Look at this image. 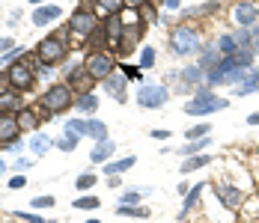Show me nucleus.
Listing matches in <instances>:
<instances>
[{"label": "nucleus", "mask_w": 259, "mask_h": 223, "mask_svg": "<svg viewBox=\"0 0 259 223\" xmlns=\"http://www.w3.org/2000/svg\"><path fill=\"white\" fill-rule=\"evenodd\" d=\"M170 48H173L176 57H194V54L203 51V39H200V33L194 27L176 24L170 30Z\"/></svg>", "instance_id": "1"}, {"label": "nucleus", "mask_w": 259, "mask_h": 223, "mask_svg": "<svg viewBox=\"0 0 259 223\" xmlns=\"http://www.w3.org/2000/svg\"><path fill=\"white\" fill-rule=\"evenodd\" d=\"M197 96L185 104V113L188 116H206V113H214V110H227V104L230 101L221 99V96H214L211 90H208V83H203L200 90H194Z\"/></svg>", "instance_id": "2"}, {"label": "nucleus", "mask_w": 259, "mask_h": 223, "mask_svg": "<svg viewBox=\"0 0 259 223\" xmlns=\"http://www.w3.org/2000/svg\"><path fill=\"white\" fill-rule=\"evenodd\" d=\"M66 36H72V33H69V27H63L60 33H54V36H45V39L39 42L36 54L45 60V66L63 63V60L69 57V42H66Z\"/></svg>", "instance_id": "3"}, {"label": "nucleus", "mask_w": 259, "mask_h": 223, "mask_svg": "<svg viewBox=\"0 0 259 223\" xmlns=\"http://www.w3.org/2000/svg\"><path fill=\"white\" fill-rule=\"evenodd\" d=\"M39 104H42L48 113H63V110H69V107L75 104V90H72L69 83H54V86H48V90L42 93Z\"/></svg>", "instance_id": "4"}, {"label": "nucleus", "mask_w": 259, "mask_h": 223, "mask_svg": "<svg viewBox=\"0 0 259 223\" xmlns=\"http://www.w3.org/2000/svg\"><path fill=\"white\" fill-rule=\"evenodd\" d=\"M83 69L93 74L96 80H107L119 66H116V57H113L110 51H90L87 60H83Z\"/></svg>", "instance_id": "5"}, {"label": "nucleus", "mask_w": 259, "mask_h": 223, "mask_svg": "<svg viewBox=\"0 0 259 223\" xmlns=\"http://www.w3.org/2000/svg\"><path fill=\"white\" fill-rule=\"evenodd\" d=\"M96 24H99V15H96L93 9H87V6L75 9V12H72V18H69V33L78 39L75 45H87V36L96 30Z\"/></svg>", "instance_id": "6"}, {"label": "nucleus", "mask_w": 259, "mask_h": 223, "mask_svg": "<svg viewBox=\"0 0 259 223\" xmlns=\"http://www.w3.org/2000/svg\"><path fill=\"white\" fill-rule=\"evenodd\" d=\"M6 77H9V86H12V90H21V93H30V90L36 86V72L27 66L24 60L9 63V66H6Z\"/></svg>", "instance_id": "7"}, {"label": "nucleus", "mask_w": 259, "mask_h": 223, "mask_svg": "<svg viewBox=\"0 0 259 223\" xmlns=\"http://www.w3.org/2000/svg\"><path fill=\"white\" fill-rule=\"evenodd\" d=\"M170 101V90L161 86V83H140L137 90V104L146 107V110H158Z\"/></svg>", "instance_id": "8"}, {"label": "nucleus", "mask_w": 259, "mask_h": 223, "mask_svg": "<svg viewBox=\"0 0 259 223\" xmlns=\"http://www.w3.org/2000/svg\"><path fill=\"white\" fill-rule=\"evenodd\" d=\"M15 119H18V128L21 131H36L42 125V119H54V113H48L42 104H36V107H21L15 113Z\"/></svg>", "instance_id": "9"}, {"label": "nucleus", "mask_w": 259, "mask_h": 223, "mask_svg": "<svg viewBox=\"0 0 259 223\" xmlns=\"http://www.w3.org/2000/svg\"><path fill=\"white\" fill-rule=\"evenodd\" d=\"M214 194H218L221 205H224L227 211H238V208H241V202H244L241 188L233 185V182H218V185H214Z\"/></svg>", "instance_id": "10"}, {"label": "nucleus", "mask_w": 259, "mask_h": 223, "mask_svg": "<svg viewBox=\"0 0 259 223\" xmlns=\"http://www.w3.org/2000/svg\"><path fill=\"white\" fill-rule=\"evenodd\" d=\"M233 21L238 27H253L259 21V3H253V0H241V3H235L233 6Z\"/></svg>", "instance_id": "11"}, {"label": "nucleus", "mask_w": 259, "mask_h": 223, "mask_svg": "<svg viewBox=\"0 0 259 223\" xmlns=\"http://www.w3.org/2000/svg\"><path fill=\"white\" fill-rule=\"evenodd\" d=\"M140 36H143V21H140V24H128L125 27V30H122V39H119V45H116L119 57H128L131 51L137 48Z\"/></svg>", "instance_id": "12"}, {"label": "nucleus", "mask_w": 259, "mask_h": 223, "mask_svg": "<svg viewBox=\"0 0 259 223\" xmlns=\"http://www.w3.org/2000/svg\"><path fill=\"white\" fill-rule=\"evenodd\" d=\"M21 107H24V101H21V90H0V113L15 116Z\"/></svg>", "instance_id": "13"}, {"label": "nucleus", "mask_w": 259, "mask_h": 223, "mask_svg": "<svg viewBox=\"0 0 259 223\" xmlns=\"http://www.w3.org/2000/svg\"><path fill=\"white\" fill-rule=\"evenodd\" d=\"M104 30H107V45H119V39H122V30H125V21H122V12H116V15H107L102 21Z\"/></svg>", "instance_id": "14"}, {"label": "nucleus", "mask_w": 259, "mask_h": 223, "mask_svg": "<svg viewBox=\"0 0 259 223\" xmlns=\"http://www.w3.org/2000/svg\"><path fill=\"white\" fill-rule=\"evenodd\" d=\"M208 182H197V185H191V191L185 194V202H182V211H179V220H185L197 205H200V197H203V191H206Z\"/></svg>", "instance_id": "15"}, {"label": "nucleus", "mask_w": 259, "mask_h": 223, "mask_svg": "<svg viewBox=\"0 0 259 223\" xmlns=\"http://www.w3.org/2000/svg\"><path fill=\"white\" fill-rule=\"evenodd\" d=\"M102 83H104V90H107V93H110L116 101H125V99H128V96H125V90H128V77H125V74H116V72H113L107 80H102Z\"/></svg>", "instance_id": "16"}, {"label": "nucleus", "mask_w": 259, "mask_h": 223, "mask_svg": "<svg viewBox=\"0 0 259 223\" xmlns=\"http://www.w3.org/2000/svg\"><path fill=\"white\" fill-rule=\"evenodd\" d=\"M18 134H21L18 119L9 113H0V143H12V140H18Z\"/></svg>", "instance_id": "17"}, {"label": "nucleus", "mask_w": 259, "mask_h": 223, "mask_svg": "<svg viewBox=\"0 0 259 223\" xmlns=\"http://www.w3.org/2000/svg\"><path fill=\"white\" fill-rule=\"evenodd\" d=\"M179 77L185 80L188 90H200V86L206 83V69H200V63H197V66H185Z\"/></svg>", "instance_id": "18"}, {"label": "nucleus", "mask_w": 259, "mask_h": 223, "mask_svg": "<svg viewBox=\"0 0 259 223\" xmlns=\"http://www.w3.org/2000/svg\"><path fill=\"white\" fill-rule=\"evenodd\" d=\"M60 15H63V9L54 6V3H48V6H36V12H33V24L45 27V24H51V21H57Z\"/></svg>", "instance_id": "19"}, {"label": "nucleus", "mask_w": 259, "mask_h": 223, "mask_svg": "<svg viewBox=\"0 0 259 223\" xmlns=\"http://www.w3.org/2000/svg\"><path fill=\"white\" fill-rule=\"evenodd\" d=\"M122 6H125V0H93V12L99 15V21H104L107 15L122 12Z\"/></svg>", "instance_id": "20"}, {"label": "nucleus", "mask_w": 259, "mask_h": 223, "mask_svg": "<svg viewBox=\"0 0 259 223\" xmlns=\"http://www.w3.org/2000/svg\"><path fill=\"white\" fill-rule=\"evenodd\" d=\"M113 152H116V143L107 137V140H102V143H96L93 155H90V161H93V164H107V161L113 158Z\"/></svg>", "instance_id": "21"}, {"label": "nucleus", "mask_w": 259, "mask_h": 223, "mask_svg": "<svg viewBox=\"0 0 259 223\" xmlns=\"http://www.w3.org/2000/svg\"><path fill=\"white\" fill-rule=\"evenodd\" d=\"M218 9H221V3L206 0V3H200V6H191V9H185V12H182V18H211Z\"/></svg>", "instance_id": "22"}, {"label": "nucleus", "mask_w": 259, "mask_h": 223, "mask_svg": "<svg viewBox=\"0 0 259 223\" xmlns=\"http://www.w3.org/2000/svg\"><path fill=\"white\" fill-rule=\"evenodd\" d=\"M218 66H221V51H218V45H203V51H200V69L211 72Z\"/></svg>", "instance_id": "23"}, {"label": "nucleus", "mask_w": 259, "mask_h": 223, "mask_svg": "<svg viewBox=\"0 0 259 223\" xmlns=\"http://www.w3.org/2000/svg\"><path fill=\"white\" fill-rule=\"evenodd\" d=\"M93 83H96V77L87 72V69H83V72H78L75 77H69V86L75 90V96H80V93H90V90H93Z\"/></svg>", "instance_id": "24"}, {"label": "nucleus", "mask_w": 259, "mask_h": 223, "mask_svg": "<svg viewBox=\"0 0 259 223\" xmlns=\"http://www.w3.org/2000/svg\"><path fill=\"white\" fill-rule=\"evenodd\" d=\"M208 164H211V155H188V158L179 164V170L188 175V173H194V170H203V167H208Z\"/></svg>", "instance_id": "25"}, {"label": "nucleus", "mask_w": 259, "mask_h": 223, "mask_svg": "<svg viewBox=\"0 0 259 223\" xmlns=\"http://www.w3.org/2000/svg\"><path fill=\"white\" fill-rule=\"evenodd\" d=\"M134 155H128V158H119V161H107L104 164V175H122L125 170H131L134 167Z\"/></svg>", "instance_id": "26"}, {"label": "nucleus", "mask_w": 259, "mask_h": 223, "mask_svg": "<svg viewBox=\"0 0 259 223\" xmlns=\"http://www.w3.org/2000/svg\"><path fill=\"white\" fill-rule=\"evenodd\" d=\"M87 45H90V51H104V45H107V30H104V24L99 21L96 24V30L87 36Z\"/></svg>", "instance_id": "27"}, {"label": "nucleus", "mask_w": 259, "mask_h": 223, "mask_svg": "<svg viewBox=\"0 0 259 223\" xmlns=\"http://www.w3.org/2000/svg\"><path fill=\"white\" fill-rule=\"evenodd\" d=\"M75 107L80 113H96L99 110V99L93 93H80V96H75Z\"/></svg>", "instance_id": "28"}, {"label": "nucleus", "mask_w": 259, "mask_h": 223, "mask_svg": "<svg viewBox=\"0 0 259 223\" xmlns=\"http://www.w3.org/2000/svg\"><path fill=\"white\" fill-rule=\"evenodd\" d=\"M87 137H93L96 143L107 140V125L102 119H87Z\"/></svg>", "instance_id": "29"}, {"label": "nucleus", "mask_w": 259, "mask_h": 223, "mask_svg": "<svg viewBox=\"0 0 259 223\" xmlns=\"http://www.w3.org/2000/svg\"><path fill=\"white\" fill-rule=\"evenodd\" d=\"M116 214H122V217H137V220H146V217H149V208H140V205H128V202H122V205L116 208Z\"/></svg>", "instance_id": "30"}, {"label": "nucleus", "mask_w": 259, "mask_h": 223, "mask_svg": "<svg viewBox=\"0 0 259 223\" xmlns=\"http://www.w3.org/2000/svg\"><path fill=\"white\" fill-rule=\"evenodd\" d=\"M208 143H211V137H200V140H188V143H185V146H182L179 152L185 155V158H188V155H200V152H203V149H206Z\"/></svg>", "instance_id": "31"}, {"label": "nucleus", "mask_w": 259, "mask_h": 223, "mask_svg": "<svg viewBox=\"0 0 259 223\" xmlns=\"http://www.w3.org/2000/svg\"><path fill=\"white\" fill-rule=\"evenodd\" d=\"M80 143V134H75V131H66V137H60L57 140V149H63V152H75Z\"/></svg>", "instance_id": "32"}, {"label": "nucleus", "mask_w": 259, "mask_h": 223, "mask_svg": "<svg viewBox=\"0 0 259 223\" xmlns=\"http://www.w3.org/2000/svg\"><path fill=\"white\" fill-rule=\"evenodd\" d=\"M214 45H218V51H221V57H227V54H233V51L238 48V42H235V36H233V33L221 36V39H218Z\"/></svg>", "instance_id": "33"}, {"label": "nucleus", "mask_w": 259, "mask_h": 223, "mask_svg": "<svg viewBox=\"0 0 259 223\" xmlns=\"http://www.w3.org/2000/svg\"><path fill=\"white\" fill-rule=\"evenodd\" d=\"M51 146H54V143L48 140V137H33V140H30L33 155H39V158H42V155H48V149H51Z\"/></svg>", "instance_id": "34"}, {"label": "nucleus", "mask_w": 259, "mask_h": 223, "mask_svg": "<svg viewBox=\"0 0 259 223\" xmlns=\"http://www.w3.org/2000/svg\"><path fill=\"white\" fill-rule=\"evenodd\" d=\"M137 15H140L143 21H158V9H155V3H152V0H146L143 6H137Z\"/></svg>", "instance_id": "35"}, {"label": "nucleus", "mask_w": 259, "mask_h": 223, "mask_svg": "<svg viewBox=\"0 0 259 223\" xmlns=\"http://www.w3.org/2000/svg\"><path fill=\"white\" fill-rule=\"evenodd\" d=\"M155 48H152V45H146V48L140 51V72H143V69H152V66H155Z\"/></svg>", "instance_id": "36"}, {"label": "nucleus", "mask_w": 259, "mask_h": 223, "mask_svg": "<svg viewBox=\"0 0 259 223\" xmlns=\"http://www.w3.org/2000/svg\"><path fill=\"white\" fill-rule=\"evenodd\" d=\"M208 134H211V125L203 122V125H197V128H191L185 137H188V140H200V137H208Z\"/></svg>", "instance_id": "37"}, {"label": "nucleus", "mask_w": 259, "mask_h": 223, "mask_svg": "<svg viewBox=\"0 0 259 223\" xmlns=\"http://www.w3.org/2000/svg\"><path fill=\"white\" fill-rule=\"evenodd\" d=\"M99 205H102L99 197H80V199H75L72 208H83V211H90V208H99Z\"/></svg>", "instance_id": "38"}, {"label": "nucleus", "mask_w": 259, "mask_h": 223, "mask_svg": "<svg viewBox=\"0 0 259 223\" xmlns=\"http://www.w3.org/2000/svg\"><path fill=\"white\" fill-rule=\"evenodd\" d=\"M93 185H96V173H80L78 182H75V188H78V191H90Z\"/></svg>", "instance_id": "39"}, {"label": "nucleus", "mask_w": 259, "mask_h": 223, "mask_svg": "<svg viewBox=\"0 0 259 223\" xmlns=\"http://www.w3.org/2000/svg\"><path fill=\"white\" fill-rule=\"evenodd\" d=\"M66 131H75V134L83 137V134H87V119H69V122H66Z\"/></svg>", "instance_id": "40"}, {"label": "nucleus", "mask_w": 259, "mask_h": 223, "mask_svg": "<svg viewBox=\"0 0 259 223\" xmlns=\"http://www.w3.org/2000/svg\"><path fill=\"white\" fill-rule=\"evenodd\" d=\"M24 57H27L24 48H12V51L3 54V63H18V60H24Z\"/></svg>", "instance_id": "41"}, {"label": "nucleus", "mask_w": 259, "mask_h": 223, "mask_svg": "<svg viewBox=\"0 0 259 223\" xmlns=\"http://www.w3.org/2000/svg\"><path fill=\"white\" fill-rule=\"evenodd\" d=\"M119 72L125 74V77H131V80H143V77H140V69H137V66H125V63H122V66H119Z\"/></svg>", "instance_id": "42"}, {"label": "nucleus", "mask_w": 259, "mask_h": 223, "mask_svg": "<svg viewBox=\"0 0 259 223\" xmlns=\"http://www.w3.org/2000/svg\"><path fill=\"white\" fill-rule=\"evenodd\" d=\"M30 205H33V208H51V205H54V197H36Z\"/></svg>", "instance_id": "43"}, {"label": "nucleus", "mask_w": 259, "mask_h": 223, "mask_svg": "<svg viewBox=\"0 0 259 223\" xmlns=\"http://www.w3.org/2000/svg\"><path fill=\"white\" fill-rule=\"evenodd\" d=\"M9 188H12V191H21V188H27V179L24 175H12V179H9Z\"/></svg>", "instance_id": "44"}, {"label": "nucleus", "mask_w": 259, "mask_h": 223, "mask_svg": "<svg viewBox=\"0 0 259 223\" xmlns=\"http://www.w3.org/2000/svg\"><path fill=\"white\" fill-rule=\"evenodd\" d=\"M247 39H250V45H253V48L259 45V21L253 27H247Z\"/></svg>", "instance_id": "45"}, {"label": "nucleus", "mask_w": 259, "mask_h": 223, "mask_svg": "<svg viewBox=\"0 0 259 223\" xmlns=\"http://www.w3.org/2000/svg\"><path fill=\"white\" fill-rule=\"evenodd\" d=\"M78 72H83V63H69V66H66V80L75 77Z\"/></svg>", "instance_id": "46"}, {"label": "nucleus", "mask_w": 259, "mask_h": 223, "mask_svg": "<svg viewBox=\"0 0 259 223\" xmlns=\"http://www.w3.org/2000/svg\"><path fill=\"white\" fill-rule=\"evenodd\" d=\"M122 202H128V205H137V202H140V191H128V194H122Z\"/></svg>", "instance_id": "47"}, {"label": "nucleus", "mask_w": 259, "mask_h": 223, "mask_svg": "<svg viewBox=\"0 0 259 223\" xmlns=\"http://www.w3.org/2000/svg\"><path fill=\"white\" fill-rule=\"evenodd\" d=\"M12 167H15L18 173H24V170H30V167H33V161H27V158H18V161H15Z\"/></svg>", "instance_id": "48"}, {"label": "nucleus", "mask_w": 259, "mask_h": 223, "mask_svg": "<svg viewBox=\"0 0 259 223\" xmlns=\"http://www.w3.org/2000/svg\"><path fill=\"white\" fill-rule=\"evenodd\" d=\"M18 217H21V220H24V223H45V220H42V217H39V214H30V211H24V214L18 211Z\"/></svg>", "instance_id": "49"}, {"label": "nucleus", "mask_w": 259, "mask_h": 223, "mask_svg": "<svg viewBox=\"0 0 259 223\" xmlns=\"http://www.w3.org/2000/svg\"><path fill=\"white\" fill-rule=\"evenodd\" d=\"M149 137H155V140H167V137H170V131H167V128H155Z\"/></svg>", "instance_id": "50"}, {"label": "nucleus", "mask_w": 259, "mask_h": 223, "mask_svg": "<svg viewBox=\"0 0 259 223\" xmlns=\"http://www.w3.org/2000/svg\"><path fill=\"white\" fill-rule=\"evenodd\" d=\"M12 48H15V39H0V54H6Z\"/></svg>", "instance_id": "51"}, {"label": "nucleus", "mask_w": 259, "mask_h": 223, "mask_svg": "<svg viewBox=\"0 0 259 223\" xmlns=\"http://www.w3.org/2000/svg\"><path fill=\"white\" fill-rule=\"evenodd\" d=\"M6 149H9V152H21L24 143H21V140H12V143H6Z\"/></svg>", "instance_id": "52"}, {"label": "nucleus", "mask_w": 259, "mask_h": 223, "mask_svg": "<svg viewBox=\"0 0 259 223\" xmlns=\"http://www.w3.org/2000/svg\"><path fill=\"white\" fill-rule=\"evenodd\" d=\"M161 3H164L167 9H179V6H182V0H161Z\"/></svg>", "instance_id": "53"}, {"label": "nucleus", "mask_w": 259, "mask_h": 223, "mask_svg": "<svg viewBox=\"0 0 259 223\" xmlns=\"http://www.w3.org/2000/svg\"><path fill=\"white\" fill-rule=\"evenodd\" d=\"M146 0H125V6H131V9H137V6H143Z\"/></svg>", "instance_id": "54"}, {"label": "nucleus", "mask_w": 259, "mask_h": 223, "mask_svg": "<svg viewBox=\"0 0 259 223\" xmlns=\"http://www.w3.org/2000/svg\"><path fill=\"white\" fill-rule=\"evenodd\" d=\"M247 125H259V110H256V113H250V116H247Z\"/></svg>", "instance_id": "55"}, {"label": "nucleus", "mask_w": 259, "mask_h": 223, "mask_svg": "<svg viewBox=\"0 0 259 223\" xmlns=\"http://www.w3.org/2000/svg\"><path fill=\"white\" fill-rule=\"evenodd\" d=\"M6 173V164H3V161H0V175Z\"/></svg>", "instance_id": "56"}, {"label": "nucleus", "mask_w": 259, "mask_h": 223, "mask_svg": "<svg viewBox=\"0 0 259 223\" xmlns=\"http://www.w3.org/2000/svg\"><path fill=\"white\" fill-rule=\"evenodd\" d=\"M87 223H99V220H96V217H93V220H87Z\"/></svg>", "instance_id": "57"}, {"label": "nucleus", "mask_w": 259, "mask_h": 223, "mask_svg": "<svg viewBox=\"0 0 259 223\" xmlns=\"http://www.w3.org/2000/svg\"><path fill=\"white\" fill-rule=\"evenodd\" d=\"M30 3H42V0H30Z\"/></svg>", "instance_id": "58"}, {"label": "nucleus", "mask_w": 259, "mask_h": 223, "mask_svg": "<svg viewBox=\"0 0 259 223\" xmlns=\"http://www.w3.org/2000/svg\"><path fill=\"white\" fill-rule=\"evenodd\" d=\"M256 51H259V45H256Z\"/></svg>", "instance_id": "59"}, {"label": "nucleus", "mask_w": 259, "mask_h": 223, "mask_svg": "<svg viewBox=\"0 0 259 223\" xmlns=\"http://www.w3.org/2000/svg\"><path fill=\"white\" fill-rule=\"evenodd\" d=\"M48 223H54V220H48Z\"/></svg>", "instance_id": "60"}, {"label": "nucleus", "mask_w": 259, "mask_h": 223, "mask_svg": "<svg viewBox=\"0 0 259 223\" xmlns=\"http://www.w3.org/2000/svg\"><path fill=\"white\" fill-rule=\"evenodd\" d=\"M253 223H256V220H253Z\"/></svg>", "instance_id": "61"}]
</instances>
